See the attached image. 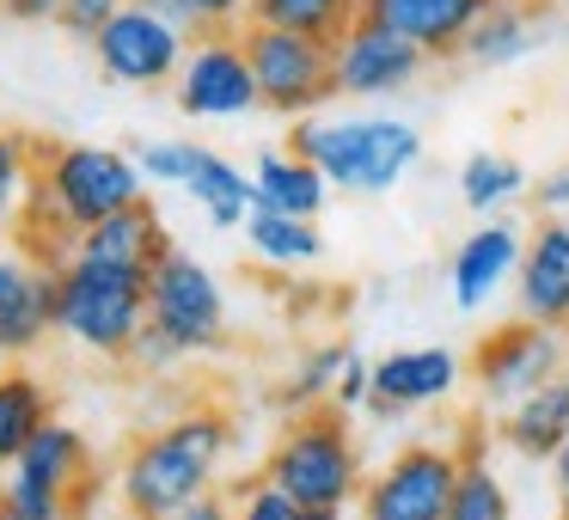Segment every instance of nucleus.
<instances>
[{
	"mask_svg": "<svg viewBox=\"0 0 569 520\" xmlns=\"http://www.w3.org/2000/svg\"><path fill=\"white\" fill-rule=\"evenodd\" d=\"M251 184H258V209L300 214V221H312V214L325 209V197H331V178H325L312 160H300L295 148L263 153V160L251 166Z\"/></svg>",
	"mask_w": 569,
	"mask_h": 520,
	"instance_id": "nucleus-21",
	"label": "nucleus"
},
{
	"mask_svg": "<svg viewBox=\"0 0 569 520\" xmlns=\"http://www.w3.org/2000/svg\"><path fill=\"white\" fill-rule=\"evenodd\" d=\"M496 0H361V19L410 38L429 62H447V56L466 50L471 26L490 13Z\"/></svg>",
	"mask_w": 569,
	"mask_h": 520,
	"instance_id": "nucleus-16",
	"label": "nucleus"
},
{
	"mask_svg": "<svg viewBox=\"0 0 569 520\" xmlns=\"http://www.w3.org/2000/svg\"><path fill=\"white\" fill-rule=\"evenodd\" d=\"M520 251H527V239H520L508 221L478 227V233H471L466 246L453 251V263H447V282H453V300H459L466 312H478L483 300H490L496 288H502L508 276L520 270Z\"/></svg>",
	"mask_w": 569,
	"mask_h": 520,
	"instance_id": "nucleus-19",
	"label": "nucleus"
},
{
	"mask_svg": "<svg viewBox=\"0 0 569 520\" xmlns=\"http://www.w3.org/2000/svg\"><path fill=\"white\" fill-rule=\"evenodd\" d=\"M459 373H466V361H459L453 349H435V343L392 349V356L373 361V392H368V410H380V417L429 410V404H441V398L459 386Z\"/></svg>",
	"mask_w": 569,
	"mask_h": 520,
	"instance_id": "nucleus-15",
	"label": "nucleus"
},
{
	"mask_svg": "<svg viewBox=\"0 0 569 520\" xmlns=\"http://www.w3.org/2000/svg\"><path fill=\"white\" fill-rule=\"evenodd\" d=\"M288 148L319 166L337 190L386 197V190L417 166L422 136L405 117H300V123L288 129Z\"/></svg>",
	"mask_w": 569,
	"mask_h": 520,
	"instance_id": "nucleus-4",
	"label": "nucleus"
},
{
	"mask_svg": "<svg viewBox=\"0 0 569 520\" xmlns=\"http://www.w3.org/2000/svg\"><path fill=\"white\" fill-rule=\"evenodd\" d=\"M496 441L515 447L520 459H557L569 441V373L539 392H527L520 404H508L496 417Z\"/></svg>",
	"mask_w": 569,
	"mask_h": 520,
	"instance_id": "nucleus-20",
	"label": "nucleus"
},
{
	"mask_svg": "<svg viewBox=\"0 0 569 520\" xmlns=\"http://www.w3.org/2000/svg\"><path fill=\"white\" fill-rule=\"evenodd\" d=\"M368 392H373V361H361L356 349H349V361H343V380H337L331 404H337V410H361V404H368Z\"/></svg>",
	"mask_w": 569,
	"mask_h": 520,
	"instance_id": "nucleus-35",
	"label": "nucleus"
},
{
	"mask_svg": "<svg viewBox=\"0 0 569 520\" xmlns=\"http://www.w3.org/2000/svg\"><path fill=\"white\" fill-rule=\"evenodd\" d=\"M539 209H569V166L563 172H551V178H539Z\"/></svg>",
	"mask_w": 569,
	"mask_h": 520,
	"instance_id": "nucleus-38",
	"label": "nucleus"
},
{
	"mask_svg": "<svg viewBox=\"0 0 569 520\" xmlns=\"http://www.w3.org/2000/svg\"><path fill=\"white\" fill-rule=\"evenodd\" d=\"M551 466H557V483H563V490H569V441H563V453H557Z\"/></svg>",
	"mask_w": 569,
	"mask_h": 520,
	"instance_id": "nucleus-40",
	"label": "nucleus"
},
{
	"mask_svg": "<svg viewBox=\"0 0 569 520\" xmlns=\"http://www.w3.org/2000/svg\"><path fill=\"white\" fill-rule=\"evenodd\" d=\"M532 38H539V13H532V0H496L490 13L471 26L466 38V62L478 68H502V62H520V56L532 50Z\"/></svg>",
	"mask_w": 569,
	"mask_h": 520,
	"instance_id": "nucleus-25",
	"label": "nucleus"
},
{
	"mask_svg": "<svg viewBox=\"0 0 569 520\" xmlns=\"http://www.w3.org/2000/svg\"><path fill=\"white\" fill-rule=\"evenodd\" d=\"M172 246H178V239L166 233V214L153 209L148 197H141L136 209H123V214H111V221L87 227V233L74 239V258H92V263H117V270L153 276V263H160Z\"/></svg>",
	"mask_w": 569,
	"mask_h": 520,
	"instance_id": "nucleus-18",
	"label": "nucleus"
},
{
	"mask_svg": "<svg viewBox=\"0 0 569 520\" xmlns=\"http://www.w3.org/2000/svg\"><path fill=\"white\" fill-rule=\"evenodd\" d=\"M361 19V0H251V26L300 31V38L337 43Z\"/></svg>",
	"mask_w": 569,
	"mask_h": 520,
	"instance_id": "nucleus-26",
	"label": "nucleus"
},
{
	"mask_svg": "<svg viewBox=\"0 0 569 520\" xmlns=\"http://www.w3.org/2000/svg\"><path fill=\"white\" fill-rule=\"evenodd\" d=\"M0 13L19 19V26H56L62 0H0Z\"/></svg>",
	"mask_w": 569,
	"mask_h": 520,
	"instance_id": "nucleus-36",
	"label": "nucleus"
},
{
	"mask_svg": "<svg viewBox=\"0 0 569 520\" xmlns=\"http://www.w3.org/2000/svg\"><path fill=\"white\" fill-rule=\"evenodd\" d=\"M56 422V392L31 368H0V471Z\"/></svg>",
	"mask_w": 569,
	"mask_h": 520,
	"instance_id": "nucleus-22",
	"label": "nucleus"
},
{
	"mask_svg": "<svg viewBox=\"0 0 569 520\" xmlns=\"http://www.w3.org/2000/svg\"><path fill=\"white\" fill-rule=\"evenodd\" d=\"M239 38H246L263 111L300 123V117H319V104L337 99V56H331V43L300 38V31H276V26H246Z\"/></svg>",
	"mask_w": 569,
	"mask_h": 520,
	"instance_id": "nucleus-7",
	"label": "nucleus"
},
{
	"mask_svg": "<svg viewBox=\"0 0 569 520\" xmlns=\"http://www.w3.org/2000/svg\"><path fill=\"white\" fill-rule=\"evenodd\" d=\"M148 197L136 153L123 148H92V141H56L38 148V184H31L26 221H19V246L38 251L43 263L74 258V239L87 227L111 221V214L136 209Z\"/></svg>",
	"mask_w": 569,
	"mask_h": 520,
	"instance_id": "nucleus-1",
	"label": "nucleus"
},
{
	"mask_svg": "<svg viewBox=\"0 0 569 520\" xmlns=\"http://www.w3.org/2000/svg\"><path fill=\"white\" fill-rule=\"evenodd\" d=\"M227 453H233V417L221 404L178 410L172 422L148 429L117 466V508L129 520H172L178 508L221 490Z\"/></svg>",
	"mask_w": 569,
	"mask_h": 520,
	"instance_id": "nucleus-2",
	"label": "nucleus"
},
{
	"mask_svg": "<svg viewBox=\"0 0 569 520\" xmlns=\"http://www.w3.org/2000/svg\"><path fill=\"white\" fill-rule=\"evenodd\" d=\"M288 520H343V514H337V508H295Z\"/></svg>",
	"mask_w": 569,
	"mask_h": 520,
	"instance_id": "nucleus-39",
	"label": "nucleus"
},
{
	"mask_svg": "<svg viewBox=\"0 0 569 520\" xmlns=\"http://www.w3.org/2000/svg\"><path fill=\"white\" fill-rule=\"evenodd\" d=\"M148 324L166 331L184 356H209L227 343V288L202 258L172 246L148 276Z\"/></svg>",
	"mask_w": 569,
	"mask_h": 520,
	"instance_id": "nucleus-9",
	"label": "nucleus"
},
{
	"mask_svg": "<svg viewBox=\"0 0 569 520\" xmlns=\"http://www.w3.org/2000/svg\"><path fill=\"white\" fill-rule=\"evenodd\" d=\"M520 190H527V172H520L508 153H471L466 172H459V197H466V209H478V214L502 209V202L520 197Z\"/></svg>",
	"mask_w": 569,
	"mask_h": 520,
	"instance_id": "nucleus-30",
	"label": "nucleus"
},
{
	"mask_svg": "<svg viewBox=\"0 0 569 520\" xmlns=\"http://www.w3.org/2000/svg\"><path fill=\"white\" fill-rule=\"evenodd\" d=\"M172 99L184 117H246L263 111L258 74L239 31H214V38H190V56L172 80Z\"/></svg>",
	"mask_w": 569,
	"mask_h": 520,
	"instance_id": "nucleus-12",
	"label": "nucleus"
},
{
	"mask_svg": "<svg viewBox=\"0 0 569 520\" xmlns=\"http://www.w3.org/2000/svg\"><path fill=\"white\" fill-rule=\"evenodd\" d=\"M466 373H471V386L483 392V404L508 410V404H520L527 392H539V386H551V380L569 373V331L539 324V319H508L471 349Z\"/></svg>",
	"mask_w": 569,
	"mask_h": 520,
	"instance_id": "nucleus-8",
	"label": "nucleus"
},
{
	"mask_svg": "<svg viewBox=\"0 0 569 520\" xmlns=\"http://www.w3.org/2000/svg\"><path fill=\"white\" fill-rule=\"evenodd\" d=\"M99 490V466H92V441L74 422L56 417L13 466L0 471V514L7 520H68L92 508Z\"/></svg>",
	"mask_w": 569,
	"mask_h": 520,
	"instance_id": "nucleus-6",
	"label": "nucleus"
},
{
	"mask_svg": "<svg viewBox=\"0 0 569 520\" xmlns=\"http://www.w3.org/2000/svg\"><path fill=\"white\" fill-rule=\"evenodd\" d=\"M246 246H251V258L270 263V270H312V263L325 258L319 227L300 221V214H276V209H251Z\"/></svg>",
	"mask_w": 569,
	"mask_h": 520,
	"instance_id": "nucleus-24",
	"label": "nucleus"
},
{
	"mask_svg": "<svg viewBox=\"0 0 569 520\" xmlns=\"http://www.w3.org/2000/svg\"><path fill=\"white\" fill-rule=\"evenodd\" d=\"M31 184H38V141L19 129H0V239L19 233Z\"/></svg>",
	"mask_w": 569,
	"mask_h": 520,
	"instance_id": "nucleus-27",
	"label": "nucleus"
},
{
	"mask_svg": "<svg viewBox=\"0 0 569 520\" xmlns=\"http://www.w3.org/2000/svg\"><path fill=\"white\" fill-rule=\"evenodd\" d=\"M331 56H337V99H392L429 68V56L417 43L373 26V19H356L331 43Z\"/></svg>",
	"mask_w": 569,
	"mask_h": 520,
	"instance_id": "nucleus-14",
	"label": "nucleus"
},
{
	"mask_svg": "<svg viewBox=\"0 0 569 520\" xmlns=\"http://www.w3.org/2000/svg\"><path fill=\"white\" fill-rule=\"evenodd\" d=\"M343 361H349V343H312L307 356H300V368L288 373V386H282V404H288V417H300V410H319V404H331L337 380H343Z\"/></svg>",
	"mask_w": 569,
	"mask_h": 520,
	"instance_id": "nucleus-29",
	"label": "nucleus"
},
{
	"mask_svg": "<svg viewBox=\"0 0 569 520\" xmlns=\"http://www.w3.org/2000/svg\"><path fill=\"white\" fill-rule=\"evenodd\" d=\"M123 13V0H62V13H56V31H68L74 43H99V31Z\"/></svg>",
	"mask_w": 569,
	"mask_h": 520,
	"instance_id": "nucleus-33",
	"label": "nucleus"
},
{
	"mask_svg": "<svg viewBox=\"0 0 569 520\" xmlns=\"http://www.w3.org/2000/svg\"><path fill=\"white\" fill-rule=\"evenodd\" d=\"M172 520H239V502H227L221 490L214 496H202V502H190V508H178Z\"/></svg>",
	"mask_w": 569,
	"mask_h": 520,
	"instance_id": "nucleus-37",
	"label": "nucleus"
},
{
	"mask_svg": "<svg viewBox=\"0 0 569 520\" xmlns=\"http://www.w3.org/2000/svg\"><path fill=\"white\" fill-rule=\"evenodd\" d=\"M160 7L172 26H184L190 38H214V31H246L251 26V0H148Z\"/></svg>",
	"mask_w": 569,
	"mask_h": 520,
	"instance_id": "nucleus-31",
	"label": "nucleus"
},
{
	"mask_svg": "<svg viewBox=\"0 0 569 520\" xmlns=\"http://www.w3.org/2000/svg\"><path fill=\"white\" fill-rule=\"evenodd\" d=\"M515 288H520V319L569 331V227L563 221H545L539 233L527 239Z\"/></svg>",
	"mask_w": 569,
	"mask_h": 520,
	"instance_id": "nucleus-17",
	"label": "nucleus"
},
{
	"mask_svg": "<svg viewBox=\"0 0 569 520\" xmlns=\"http://www.w3.org/2000/svg\"><path fill=\"white\" fill-rule=\"evenodd\" d=\"M263 483H276L300 508H337V514L356 508L368 490V471H361V441L349 429V410L319 404L288 417L263 453Z\"/></svg>",
	"mask_w": 569,
	"mask_h": 520,
	"instance_id": "nucleus-3",
	"label": "nucleus"
},
{
	"mask_svg": "<svg viewBox=\"0 0 569 520\" xmlns=\"http://www.w3.org/2000/svg\"><path fill=\"white\" fill-rule=\"evenodd\" d=\"M447 520H515V502H508L502 478H496V466L483 459L478 441H466V478H459V490H453Z\"/></svg>",
	"mask_w": 569,
	"mask_h": 520,
	"instance_id": "nucleus-28",
	"label": "nucleus"
},
{
	"mask_svg": "<svg viewBox=\"0 0 569 520\" xmlns=\"http://www.w3.org/2000/svg\"><path fill=\"white\" fill-rule=\"evenodd\" d=\"M184 197L197 202L214 227H246L251 209H258L251 172H239V166L227 160V153H214V148H197V166H190V178H184Z\"/></svg>",
	"mask_w": 569,
	"mask_h": 520,
	"instance_id": "nucleus-23",
	"label": "nucleus"
},
{
	"mask_svg": "<svg viewBox=\"0 0 569 520\" xmlns=\"http://www.w3.org/2000/svg\"><path fill=\"white\" fill-rule=\"evenodd\" d=\"M459 478H466V447L410 441L368 478L356 514L361 520H447Z\"/></svg>",
	"mask_w": 569,
	"mask_h": 520,
	"instance_id": "nucleus-10",
	"label": "nucleus"
},
{
	"mask_svg": "<svg viewBox=\"0 0 569 520\" xmlns=\"http://www.w3.org/2000/svg\"><path fill=\"white\" fill-rule=\"evenodd\" d=\"M136 166L148 184H178L184 190L190 166H197V148L190 141H148V148H136Z\"/></svg>",
	"mask_w": 569,
	"mask_h": 520,
	"instance_id": "nucleus-32",
	"label": "nucleus"
},
{
	"mask_svg": "<svg viewBox=\"0 0 569 520\" xmlns=\"http://www.w3.org/2000/svg\"><path fill=\"white\" fill-rule=\"evenodd\" d=\"M92 56H99V74L117 87H166L190 56V31L172 26L148 0H123V13L99 31Z\"/></svg>",
	"mask_w": 569,
	"mask_h": 520,
	"instance_id": "nucleus-11",
	"label": "nucleus"
},
{
	"mask_svg": "<svg viewBox=\"0 0 569 520\" xmlns=\"http://www.w3.org/2000/svg\"><path fill=\"white\" fill-rule=\"evenodd\" d=\"M557 520H569V490H563V502H557Z\"/></svg>",
	"mask_w": 569,
	"mask_h": 520,
	"instance_id": "nucleus-41",
	"label": "nucleus"
},
{
	"mask_svg": "<svg viewBox=\"0 0 569 520\" xmlns=\"http://www.w3.org/2000/svg\"><path fill=\"white\" fill-rule=\"evenodd\" d=\"M56 270L19 239H0V368H19L56 331Z\"/></svg>",
	"mask_w": 569,
	"mask_h": 520,
	"instance_id": "nucleus-13",
	"label": "nucleus"
},
{
	"mask_svg": "<svg viewBox=\"0 0 569 520\" xmlns=\"http://www.w3.org/2000/svg\"><path fill=\"white\" fill-rule=\"evenodd\" d=\"M56 331L99 361H129L148 331V276L92 258H62L56 270Z\"/></svg>",
	"mask_w": 569,
	"mask_h": 520,
	"instance_id": "nucleus-5",
	"label": "nucleus"
},
{
	"mask_svg": "<svg viewBox=\"0 0 569 520\" xmlns=\"http://www.w3.org/2000/svg\"><path fill=\"white\" fill-rule=\"evenodd\" d=\"M68 520H92V508H80V514H68Z\"/></svg>",
	"mask_w": 569,
	"mask_h": 520,
	"instance_id": "nucleus-42",
	"label": "nucleus"
},
{
	"mask_svg": "<svg viewBox=\"0 0 569 520\" xmlns=\"http://www.w3.org/2000/svg\"><path fill=\"white\" fill-rule=\"evenodd\" d=\"M184 361H190L184 349H178L166 331H153V324L136 337V349H129V368H136V373H148V380H166V373H178Z\"/></svg>",
	"mask_w": 569,
	"mask_h": 520,
	"instance_id": "nucleus-34",
	"label": "nucleus"
}]
</instances>
